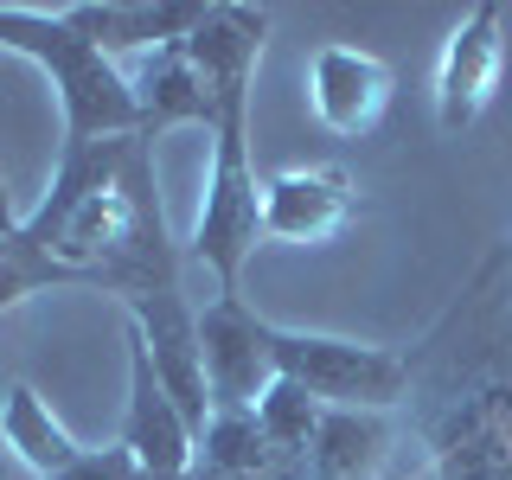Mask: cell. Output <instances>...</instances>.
<instances>
[{
  "label": "cell",
  "instance_id": "cell-13",
  "mask_svg": "<svg viewBox=\"0 0 512 480\" xmlns=\"http://www.w3.org/2000/svg\"><path fill=\"white\" fill-rule=\"evenodd\" d=\"M269 45V13L263 7H237V0H218L212 13H205V26L186 39V58L192 71L205 77V90H231V84H256V58H263Z\"/></svg>",
  "mask_w": 512,
  "mask_h": 480
},
{
  "label": "cell",
  "instance_id": "cell-17",
  "mask_svg": "<svg viewBox=\"0 0 512 480\" xmlns=\"http://www.w3.org/2000/svg\"><path fill=\"white\" fill-rule=\"evenodd\" d=\"M320 416H327V404H320L314 391H301L295 378H276L263 397H256V423H263V436L276 442L282 455H295V461H308Z\"/></svg>",
  "mask_w": 512,
  "mask_h": 480
},
{
  "label": "cell",
  "instance_id": "cell-18",
  "mask_svg": "<svg viewBox=\"0 0 512 480\" xmlns=\"http://www.w3.org/2000/svg\"><path fill=\"white\" fill-rule=\"evenodd\" d=\"M58 480H141V468H135V455H128L122 442H109V448H84Z\"/></svg>",
  "mask_w": 512,
  "mask_h": 480
},
{
  "label": "cell",
  "instance_id": "cell-19",
  "mask_svg": "<svg viewBox=\"0 0 512 480\" xmlns=\"http://www.w3.org/2000/svg\"><path fill=\"white\" fill-rule=\"evenodd\" d=\"M20 224H26V212H20V205H13L7 180H0V237H13V231H20Z\"/></svg>",
  "mask_w": 512,
  "mask_h": 480
},
{
  "label": "cell",
  "instance_id": "cell-8",
  "mask_svg": "<svg viewBox=\"0 0 512 480\" xmlns=\"http://www.w3.org/2000/svg\"><path fill=\"white\" fill-rule=\"evenodd\" d=\"M391 96H397L391 64L359 52V45H320L308 58V109H314V122L340 141L372 135L384 122V109H391Z\"/></svg>",
  "mask_w": 512,
  "mask_h": 480
},
{
  "label": "cell",
  "instance_id": "cell-7",
  "mask_svg": "<svg viewBox=\"0 0 512 480\" xmlns=\"http://www.w3.org/2000/svg\"><path fill=\"white\" fill-rule=\"evenodd\" d=\"M506 77V20L493 0L468 7V20L448 32L442 64H436V128L442 135H461L487 116L493 90Z\"/></svg>",
  "mask_w": 512,
  "mask_h": 480
},
{
  "label": "cell",
  "instance_id": "cell-21",
  "mask_svg": "<svg viewBox=\"0 0 512 480\" xmlns=\"http://www.w3.org/2000/svg\"><path fill=\"white\" fill-rule=\"evenodd\" d=\"M141 480H186V474H141Z\"/></svg>",
  "mask_w": 512,
  "mask_h": 480
},
{
  "label": "cell",
  "instance_id": "cell-12",
  "mask_svg": "<svg viewBox=\"0 0 512 480\" xmlns=\"http://www.w3.org/2000/svg\"><path fill=\"white\" fill-rule=\"evenodd\" d=\"M128 84H135V109H141L135 135L160 141L167 128H205V135H212L218 103H212V90H205V77L192 71L186 45H167V52L141 58V71L128 77Z\"/></svg>",
  "mask_w": 512,
  "mask_h": 480
},
{
  "label": "cell",
  "instance_id": "cell-16",
  "mask_svg": "<svg viewBox=\"0 0 512 480\" xmlns=\"http://www.w3.org/2000/svg\"><path fill=\"white\" fill-rule=\"evenodd\" d=\"M384 442H391V429L378 410H327L308 448V480H372Z\"/></svg>",
  "mask_w": 512,
  "mask_h": 480
},
{
  "label": "cell",
  "instance_id": "cell-3",
  "mask_svg": "<svg viewBox=\"0 0 512 480\" xmlns=\"http://www.w3.org/2000/svg\"><path fill=\"white\" fill-rule=\"evenodd\" d=\"M263 244V180L250 160V84L218 90L212 116V167H205V205L186 237V263L218 276V295H237V276Z\"/></svg>",
  "mask_w": 512,
  "mask_h": 480
},
{
  "label": "cell",
  "instance_id": "cell-1",
  "mask_svg": "<svg viewBox=\"0 0 512 480\" xmlns=\"http://www.w3.org/2000/svg\"><path fill=\"white\" fill-rule=\"evenodd\" d=\"M13 244L39 256L52 288H103L116 301L180 288L186 269V250L173 244L160 212L148 135L58 148L52 192L26 212Z\"/></svg>",
  "mask_w": 512,
  "mask_h": 480
},
{
  "label": "cell",
  "instance_id": "cell-9",
  "mask_svg": "<svg viewBox=\"0 0 512 480\" xmlns=\"http://www.w3.org/2000/svg\"><path fill=\"white\" fill-rule=\"evenodd\" d=\"M359 212L346 167H282L263 180V244H333Z\"/></svg>",
  "mask_w": 512,
  "mask_h": 480
},
{
  "label": "cell",
  "instance_id": "cell-5",
  "mask_svg": "<svg viewBox=\"0 0 512 480\" xmlns=\"http://www.w3.org/2000/svg\"><path fill=\"white\" fill-rule=\"evenodd\" d=\"M199 359H205V391L212 416L224 410H256L276 372V320H263L244 295H212L199 308Z\"/></svg>",
  "mask_w": 512,
  "mask_h": 480
},
{
  "label": "cell",
  "instance_id": "cell-4",
  "mask_svg": "<svg viewBox=\"0 0 512 480\" xmlns=\"http://www.w3.org/2000/svg\"><path fill=\"white\" fill-rule=\"evenodd\" d=\"M276 372L314 391L327 410H397L410 397V359L391 346L340 340V333L276 327Z\"/></svg>",
  "mask_w": 512,
  "mask_h": 480
},
{
  "label": "cell",
  "instance_id": "cell-15",
  "mask_svg": "<svg viewBox=\"0 0 512 480\" xmlns=\"http://www.w3.org/2000/svg\"><path fill=\"white\" fill-rule=\"evenodd\" d=\"M0 442H7L39 480H58L77 455H84V448H77V436L58 423L52 404H45L32 384H7V397H0Z\"/></svg>",
  "mask_w": 512,
  "mask_h": 480
},
{
  "label": "cell",
  "instance_id": "cell-2",
  "mask_svg": "<svg viewBox=\"0 0 512 480\" xmlns=\"http://www.w3.org/2000/svg\"><path fill=\"white\" fill-rule=\"evenodd\" d=\"M0 52H20L52 77L58 116H64L58 148H90V141H116V135L141 128L128 71L109 52H96L58 7L52 13L45 7H0Z\"/></svg>",
  "mask_w": 512,
  "mask_h": 480
},
{
  "label": "cell",
  "instance_id": "cell-11",
  "mask_svg": "<svg viewBox=\"0 0 512 480\" xmlns=\"http://www.w3.org/2000/svg\"><path fill=\"white\" fill-rule=\"evenodd\" d=\"M64 20H71L96 52L122 58V52H167V45H186L192 32L205 26V0H71V7H58Z\"/></svg>",
  "mask_w": 512,
  "mask_h": 480
},
{
  "label": "cell",
  "instance_id": "cell-20",
  "mask_svg": "<svg viewBox=\"0 0 512 480\" xmlns=\"http://www.w3.org/2000/svg\"><path fill=\"white\" fill-rule=\"evenodd\" d=\"M186 480H263V474H212V468H192Z\"/></svg>",
  "mask_w": 512,
  "mask_h": 480
},
{
  "label": "cell",
  "instance_id": "cell-22",
  "mask_svg": "<svg viewBox=\"0 0 512 480\" xmlns=\"http://www.w3.org/2000/svg\"><path fill=\"white\" fill-rule=\"evenodd\" d=\"M0 256H7V237H0Z\"/></svg>",
  "mask_w": 512,
  "mask_h": 480
},
{
  "label": "cell",
  "instance_id": "cell-14",
  "mask_svg": "<svg viewBox=\"0 0 512 480\" xmlns=\"http://www.w3.org/2000/svg\"><path fill=\"white\" fill-rule=\"evenodd\" d=\"M192 468H212V474H263V480H308V461L282 455L276 442L263 436L256 410H224L199 429V455Z\"/></svg>",
  "mask_w": 512,
  "mask_h": 480
},
{
  "label": "cell",
  "instance_id": "cell-10",
  "mask_svg": "<svg viewBox=\"0 0 512 480\" xmlns=\"http://www.w3.org/2000/svg\"><path fill=\"white\" fill-rule=\"evenodd\" d=\"M116 442L135 455L141 474H192V455H199V436L180 416V404L160 391L154 359L135 340V327H128V410H122Z\"/></svg>",
  "mask_w": 512,
  "mask_h": 480
},
{
  "label": "cell",
  "instance_id": "cell-6",
  "mask_svg": "<svg viewBox=\"0 0 512 480\" xmlns=\"http://www.w3.org/2000/svg\"><path fill=\"white\" fill-rule=\"evenodd\" d=\"M122 314H128V327H135V340L148 346L160 391L180 404V416L192 423V436H199V429L212 423V391H205L199 314L186 308V288H154V295H135V301H122Z\"/></svg>",
  "mask_w": 512,
  "mask_h": 480
}]
</instances>
